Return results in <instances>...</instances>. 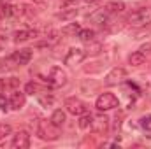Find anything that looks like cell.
Instances as JSON below:
<instances>
[{
    "instance_id": "9",
    "label": "cell",
    "mask_w": 151,
    "mask_h": 149,
    "mask_svg": "<svg viewBox=\"0 0 151 149\" xmlns=\"http://www.w3.org/2000/svg\"><path fill=\"white\" fill-rule=\"evenodd\" d=\"M123 77H125V69H121V67H114L113 70L106 75L104 84H106V86H118V84L121 82Z\"/></svg>"
},
{
    "instance_id": "7",
    "label": "cell",
    "mask_w": 151,
    "mask_h": 149,
    "mask_svg": "<svg viewBox=\"0 0 151 149\" xmlns=\"http://www.w3.org/2000/svg\"><path fill=\"white\" fill-rule=\"evenodd\" d=\"M84 56H86V53H84V49H81V47H70L69 51H67V54H65V65H77V63H81L83 60H84Z\"/></svg>"
},
{
    "instance_id": "30",
    "label": "cell",
    "mask_w": 151,
    "mask_h": 149,
    "mask_svg": "<svg viewBox=\"0 0 151 149\" xmlns=\"http://www.w3.org/2000/svg\"><path fill=\"white\" fill-rule=\"evenodd\" d=\"M86 4H95V2H99V0H84Z\"/></svg>"
},
{
    "instance_id": "2",
    "label": "cell",
    "mask_w": 151,
    "mask_h": 149,
    "mask_svg": "<svg viewBox=\"0 0 151 149\" xmlns=\"http://www.w3.org/2000/svg\"><path fill=\"white\" fill-rule=\"evenodd\" d=\"M35 133H37L39 139H42V140H56L60 137L58 126H55L51 121H39Z\"/></svg>"
},
{
    "instance_id": "25",
    "label": "cell",
    "mask_w": 151,
    "mask_h": 149,
    "mask_svg": "<svg viewBox=\"0 0 151 149\" xmlns=\"http://www.w3.org/2000/svg\"><path fill=\"white\" fill-rule=\"evenodd\" d=\"M11 132H12V128H11V125H0V140L2 139H5L7 135H11Z\"/></svg>"
},
{
    "instance_id": "1",
    "label": "cell",
    "mask_w": 151,
    "mask_h": 149,
    "mask_svg": "<svg viewBox=\"0 0 151 149\" xmlns=\"http://www.w3.org/2000/svg\"><path fill=\"white\" fill-rule=\"evenodd\" d=\"M128 23L132 27H137V28L151 25V9L150 7H139L137 11H134L128 16Z\"/></svg>"
},
{
    "instance_id": "26",
    "label": "cell",
    "mask_w": 151,
    "mask_h": 149,
    "mask_svg": "<svg viewBox=\"0 0 151 149\" xmlns=\"http://www.w3.org/2000/svg\"><path fill=\"white\" fill-rule=\"evenodd\" d=\"M53 102H55V98H53L51 95H47V97H39V104H40V105H44V107L53 105Z\"/></svg>"
},
{
    "instance_id": "23",
    "label": "cell",
    "mask_w": 151,
    "mask_h": 149,
    "mask_svg": "<svg viewBox=\"0 0 151 149\" xmlns=\"http://www.w3.org/2000/svg\"><path fill=\"white\" fill-rule=\"evenodd\" d=\"M77 16V9L72 7V9H65V11H62L60 14H58V18L62 19V21H67V19H72Z\"/></svg>"
},
{
    "instance_id": "10",
    "label": "cell",
    "mask_w": 151,
    "mask_h": 149,
    "mask_svg": "<svg viewBox=\"0 0 151 149\" xmlns=\"http://www.w3.org/2000/svg\"><path fill=\"white\" fill-rule=\"evenodd\" d=\"M11 146H12L14 149H27V148H30V135H28V132H25V130L18 132V133L14 135V139H12Z\"/></svg>"
},
{
    "instance_id": "19",
    "label": "cell",
    "mask_w": 151,
    "mask_h": 149,
    "mask_svg": "<svg viewBox=\"0 0 151 149\" xmlns=\"http://www.w3.org/2000/svg\"><path fill=\"white\" fill-rule=\"evenodd\" d=\"M90 19H91V21H95L97 25L104 27V25H107V12H106V11H99V12H93V14L90 16Z\"/></svg>"
},
{
    "instance_id": "21",
    "label": "cell",
    "mask_w": 151,
    "mask_h": 149,
    "mask_svg": "<svg viewBox=\"0 0 151 149\" xmlns=\"http://www.w3.org/2000/svg\"><path fill=\"white\" fill-rule=\"evenodd\" d=\"M139 125H141V128L148 133L146 137H151V114H146V116H142L141 119H139Z\"/></svg>"
},
{
    "instance_id": "18",
    "label": "cell",
    "mask_w": 151,
    "mask_h": 149,
    "mask_svg": "<svg viewBox=\"0 0 151 149\" xmlns=\"http://www.w3.org/2000/svg\"><path fill=\"white\" fill-rule=\"evenodd\" d=\"M77 39H79L81 42H86V44H88V42L95 40V32H93V30H90V28H84V30L81 28V30H79V34H77Z\"/></svg>"
},
{
    "instance_id": "3",
    "label": "cell",
    "mask_w": 151,
    "mask_h": 149,
    "mask_svg": "<svg viewBox=\"0 0 151 149\" xmlns=\"http://www.w3.org/2000/svg\"><path fill=\"white\" fill-rule=\"evenodd\" d=\"M95 107H97L100 112L111 111V109H114V107H118V97L113 95V93H102V95L97 98Z\"/></svg>"
},
{
    "instance_id": "28",
    "label": "cell",
    "mask_w": 151,
    "mask_h": 149,
    "mask_svg": "<svg viewBox=\"0 0 151 149\" xmlns=\"http://www.w3.org/2000/svg\"><path fill=\"white\" fill-rule=\"evenodd\" d=\"M79 0H63V7H70V5H76Z\"/></svg>"
},
{
    "instance_id": "29",
    "label": "cell",
    "mask_w": 151,
    "mask_h": 149,
    "mask_svg": "<svg viewBox=\"0 0 151 149\" xmlns=\"http://www.w3.org/2000/svg\"><path fill=\"white\" fill-rule=\"evenodd\" d=\"M5 88H7L5 79H0V93H4V91H5Z\"/></svg>"
},
{
    "instance_id": "6",
    "label": "cell",
    "mask_w": 151,
    "mask_h": 149,
    "mask_svg": "<svg viewBox=\"0 0 151 149\" xmlns=\"http://www.w3.org/2000/svg\"><path fill=\"white\" fill-rule=\"evenodd\" d=\"M7 60H9L11 63H14V67L27 65V63L32 60V49H19V51H14Z\"/></svg>"
},
{
    "instance_id": "20",
    "label": "cell",
    "mask_w": 151,
    "mask_h": 149,
    "mask_svg": "<svg viewBox=\"0 0 151 149\" xmlns=\"http://www.w3.org/2000/svg\"><path fill=\"white\" fill-rule=\"evenodd\" d=\"M91 121H93V116H91L90 112L81 114V116H79V128H81V130H88V128H91Z\"/></svg>"
},
{
    "instance_id": "27",
    "label": "cell",
    "mask_w": 151,
    "mask_h": 149,
    "mask_svg": "<svg viewBox=\"0 0 151 149\" xmlns=\"http://www.w3.org/2000/svg\"><path fill=\"white\" fill-rule=\"evenodd\" d=\"M9 107H11V104H9V100L4 97V95H0V109L4 112H7L9 111Z\"/></svg>"
},
{
    "instance_id": "24",
    "label": "cell",
    "mask_w": 151,
    "mask_h": 149,
    "mask_svg": "<svg viewBox=\"0 0 151 149\" xmlns=\"http://www.w3.org/2000/svg\"><path fill=\"white\" fill-rule=\"evenodd\" d=\"M40 91H42V88L39 86L37 82H34V81L27 82V86H25V93H28V95H39Z\"/></svg>"
},
{
    "instance_id": "17",
    "label": "cell",
    "mask_w": 151,
    "mask_h": 149,
    "mask_svg": "<svg viewBox=\"0 0 151 149\" xmlns=\"http://www.w3.org/2000/svg\"><path fill=\"white\" fill-rule=\"evenodd\" d=\"M16 12H18V7H12V5L7 4V2H0V16L11 18V16L16 14Z\"/></svg>"
},
{
    "instance_id": "13",
    "label": "cell",
    "mask_w": 151,
    "mask_h": 149,
    "mask_svg": "<svg viewBox=\"0 0 151 149\" xmlns=\"http://www.w3.org/2000/svg\"><path fill=\"white\" fill-rule=\"evenodd\" d=\"M104 11H106L107 14H118V12H123V11H125V4L119 2V0H113V2H109V4L104 7Z\"/></svg>"
},
{
    "instance_id": "14",
    "label": "cell",
    "mask_w": 151,
    "mask_h": 149,
    "mask_svg": "<svg viewBox=\"0 0 151 149\" xmlns=\"http://www.w3.org/2000/svg\"><path fill=\"white\" fill-rule=\"evenodd\" d=\"M65 119H67V116H65V112L62 111V109H56V111L51 114V117H49V121H51L55 126H58V128L65 123Z\"/></svg>"
},
{
    "instance_id": "8",
    "label": "cell",
    "mask_w": 151,
    "mask_h": 149,
    "mask_svg": "<svg viewBox=\"0 0 151 149\" xmlns=\"http://www.w3.org/2000/svg\"><path fill=\"white\" fill-rule=\"evenodd\" d=\"M91 130L99 135H106L107 130H109V119L106 116H93V121H91Z\"/></svg>"
},
{
    "instance_id": "16",
    "label": "cell",
    "mask_w": 151,
    "mask_h": 149,
    "mask_svg": "<svg viewBox=\"0 0 151 149\" xmlns=\"http://www.w3.org/2000/svg\"><path fill=\"white\" fill-rule=\"evenodd\" d=\"M84 53H86L88 56H97V54H100V53H102V44H100V42L91 40V42H88V47L84 49Z\"/></svg>"
},
{
    "instance_id": "22",
    "label": "cell",
    "mask_w": 151,
    "mask_h": 149,
    "mask_svg": "<svg viewBox=\"0 0 151 149\" xmlns=\"http://www.w3.org/2000/svg\"><path fill=\"white\" fill-rule=\"evenodd\" d=\"M79 30H81L79 23H69L67 27H63V28H62V34H63V35H77V34H79Z\"/></svg>"
},
{
    "instance_id": "5",
    "label": "cell",
    "mask_w": 151,
    "mask_h": 149,
    "mask_svg": "<svg viewBox=\"0 0 151 149\" xmlns=\"http://www.w3.org/2000/svg\"><path fill=\"white\" fill-rule=\"evenodd\" d=\"M44 81H46L47 84L58 88V86H63V84L67 82V74H65V70H62L60 67H53V69L49 70L47 77H44Z\"/></svg>"
},
{
    "instance_id": "11",
    "label": "cell",
    "mask_w": 151,
    "mask_h": 149,
    "mask_svg": "<svg viewBox=\"0 0 151 149\" xmlns=\"http://www.w3.org/2000/svg\"><path fill=\"white\" fill-rule=\"evenodd\" d=\"M25 95L27 93H21V91H14L12 95H11V100H9V104H11V109H14V111H19L23 105H25Z\"/></svg>"
},
{
    "instance_id": "4",
    "label": "cell",
    "mask_w": 151,
    "mask_h": 149,
    "mask_svg": "<svg viewBox=\"0 0 151 149\" xmlns=\"http://www.w3.org/2000/svg\"><path fill=\"white\" fill-rule=\"evenodd\" d=\"M65 111L72 116H81L84 112H88V105L81 100V98H76V97H70L65 100Z\"/></svg>"
},
{
    "instance_id": "12",
    "label": "cell",
    "mask_w": 151,
    "mask_h": 149,
    "mask_svg": "<svg viewBox=\"0 0 151 149\" xmlns=\"http://www.w3.org/2000/svg\"><path fill=\"white\" fill-rule=\"evenodd\" d=\"M32 37H37V30H18V32H14V42L16 44L25 42Z\"/></svg>"
},
{
    "instance_id": "15",
    "label": "cell",
    "mask_w": 151,
    "mask_h": 149,
    "mask_svg": "<svg viewBox=\"0 0 151 149\" xmlns=\"http://www.w3.org/2000/svg\"><path fill=\"white\" fill-rule=\"evenodd\" d=\"M144 60H146V56H144L142 51H134V53L128 56V63H130L132 67H139V65H142Z\"/></svg>"
}]
</instances>
